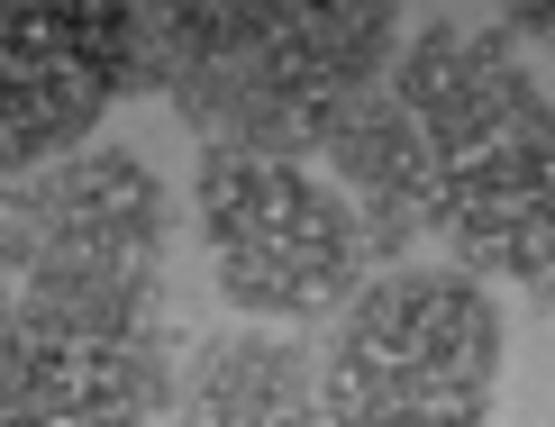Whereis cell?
Here are the masks:
<instances>
[{
	"mask_svg": "<svg viewBox=\"0 0 555 427\" xmlns=\"http://www.w3.org/2000/svg\"><path fill=\"white\" fill-rule=\"evenodd\" d=\"M173 192L128 146L0 182V427H173Z\"/></svg>",
	"mask_w": 555,
	"mask_h": 427,
	"instance_id": "cell-1",
	"label": "cell"
},
{
	"mask_svg": "<svg viewBox=\"0 0 555 427\" xmlns=\"http://www.w3.org/2000/svg\"><path fill=\"white\" fill-rule=\"evenodd\" d=\"M328 173L391 255L437 246L474 282L555 310V91L501 28L420 18L328 146Z\"/></svg>",
	"mask_w": 555,
	"mask_h": 427,
	"instance_id": "cell-2",
	"label": "cell"
},
{
	"mask_svg": "<svg viewBox=\"0 0 555 427\" xmlns=\"http://www.w3.org/2000/svg\"><path fill=\"white\" fill-rule=\"evenodd\" d=\"M155 101L210 146L328 164L346 118L383 91L410 0H137Z\"/></svg>",
	"mask_w": 555,
	"mask_h": 427,
	"instance_id": "cell-3",
	"label": "cell"
},
{
	"mask_svg": "<svg viewBox=\"0 0 555 427\" xmlns=\"http://www.w3.org/2000/svg\"><path fill=\"white\" fill-rule=\"evenodd\" d=\"M501 292L447 255H401L319 327V427H492Z\"/></svg>",
	"mask_w": 555,
	"mask_h": 427,
	"instance_id": "cell-4",
	"label": "cell"
},
{
	"mask_svg": "<svg viewBox=\"0 0 555 427\" xmlns=\"http://www.w3.org/2000/svg\"><path fill=\"white\" fill-rule=\"evenodd\" d=\"M192 219H201L210 282L237 300V319H273V327H328L383 264H401L383 228L364 219V200L328 164H300V155L201 146Z\"/></svg>",
	"mask_w": 555,
	"mask_h": 427,
	"instance_id": "cell-5",
	"label": "cell"
},
{
	"mask_svg": "<svg viewBox=\"0 0 555 427\" xmlns=\"http://www.w3.org/2000/svg\"><path fill=\"white\" fill-rule=\"evenodd\" d=\"M155 91L137 0H0V182L91 146L119 101Z\"/></svg>",
	"mask_w": 555,
	"mask_h": 427,
	"instance_id": "cell-6",
	"label": "cell"
},
{
	"mask_svg": "<svg viewBox=\"0 0 555 427\" xmlns=\"http://www.w3.org/2000/svg\"><path fill=\"white\" fill-rule=\"evenodd\" d=\"M173 427H319V354L273 319L201 327L182 346Z\"/></svg>",
	"mask_w": 555,
	"mask_h": 427,
	"instance_id": "cell-7",
	"label": "cell"
},
{
	"mask_svg": "<svg viewBox=\"0 0 555 427\" xmlns=\"http://www.w3.org/2000/svg\"><path fill=\"white\" fill-rule=\"evenodd\" d=\"M511 28L538 37V46H555V0H511Z\"/></svg>",
	"mask_w": 555,
	"mask_h": 427,
	"instance_id": "cell-8",
	"label": "cell"
}]
</instances>
